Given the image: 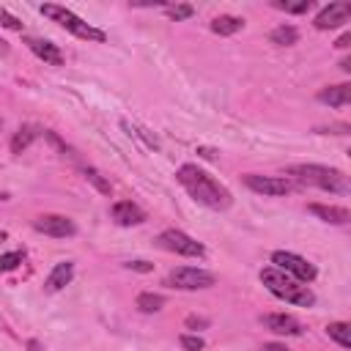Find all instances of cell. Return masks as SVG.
<instances>
[{
  "label": "cell",
  "instance_id": "d6a6232c",
  "mask_svg": "<svg viewBox=\"0 0 351 351\" xmlns=\"http://www.w3.org/2000/svg\"><path fill=\"white\" fill-rule=\"evenodd\" d=\"M340 69H343V71H351V60H348V58H343V60H340Z\"/></svg>",
  "mask_w": 351,
  "mask_h": 351
},
{
  "label": "cell",
  "instance_id": "7a4b0ae2",
  "mask_svg": "<svg viewBox=\"0 0 351 351\" xmlns=\"http://www.w3.org/2000/svg\"><path fill=\"white\" fill-rule=\"evenodd\" d=\"M261 282L266 285L269 293H274L277 299H282V302H288V304H296V307H313V304H315V293H313L304 282L288 277L285 271H280V269H274V266L261 269Z\"/></svg>",
  "mask_w": 351,
  "mask_h": 351
},
{
  "label": "cell",
  "instance_id": "836d02e7",
  "mask_svg": "<svg viewBox=\"0 0 351 351\" xmlns=\"http://www.w3.org/2000/svg\"><path fill=\"white\" fill-rule=\"evenodd\" d=\"M3 241H5V233H3V230H0V244H3Z\"/></svg>",
  "mask_w": 351,
  "mask_h": 351
},
{
  "label": "cell",
  "instance_id": "5b68a950",
  "mask_svg": "<svg viewBox=\"0 0 351 351\" xmlns=\"http://www.w3.org/2000/svg\"><path fill=\"white\" fill-rule=\"evenodd\" d=\"M271 266L280 269V271H285L288 277H293V280H299V282H313V280L318 277V269H315L307 258H302V255H296V252H288V250L271 252Z\"/></svg>",
  "mask_w": 351,
  "mask_h": 351
},
{
  "label": "cell",
  "instance_id": "52a82bcc",
  "mask_svg": "<svg viewBox=\"0 0 351 351\" xmlns=\"http://www.w3.org/2000/svg\"><path fill=\"white\" fill-rule=\"evenodd\" d=\"M244 184H247V189H252L258 195H269V197L288 195V192H293L299 186L288 176H261V173H247L244 176Z\"/></svg>",
  "mask_w": 351,
  "mask_h": 351
},
{
  "label": "cell",
  "instance_id": "7c38bea8",
  "mask_svg": "<svg viewBox=\"0 0 351 351\" xmlns=\"http://www.w3.org/2000/svg\"><path fill=\"white\" fill-rule=\"evenodd\" d=\"M261 321H263V326H266L269 332H274V335H285V337H299V335H302V324H299L293 315H288V313H269V315H263Z\"/></svg>",
  "mask_w": 351,
  "mask_h": 351
},
{
  "label": "cell",
  "instance_id": "9c48e42d",
  "mask_svg": "<svg viewBox=\"0 0 351 351\" xmlns=\"http://www.w3.org/2000/svg\"><path fill=\"white\" fill-rule=\"evenodd\" d=\"M33 228L44 236H52V239H69V236L77 233L74 219H69L63 214H41V217H36Z\"/></svg>",
  "mask_w": 351,
  "mask_h": 351
},
{
  "label": "cell",
  "instance_id": "e0dca14e",
  "mask_svg": "<svg viewBox=\"0 0 351 351\" xmlns=\"http://www.w3.org/2000/svg\"><path fill=\"white\" fill-rule=\"evenodd\" d=\"M241 27H244V19H241V16H233V14H219V16L211 19V30H214L217 36H233V33H239Z\"/></svg>",
  "mask_w": 351,
  "mask_h": 351
},
{
  "label": "cell",
  "instance_id": "e575fe53",
  "mask_svg": "<svg viewBox=\"0 0 351 351\" xmlns=\"http://www.w3.org/2000/svg\"><path fill=\"white\" fill-rule=\"evenodd\" d=\"M0 129H3V118H0Z\"/></svg>",
  "mask_w": 351,
  "mask_h": 351
},
{
  "label": "cell",
  "instance_id": "8992f818",
  "mask_svg": "<svg viewBox=\"0 0 351 351\" xmlns=\"http://www.w3.org/2000/svg\"><path fill=\"white\" fill-rule=\"evenodd\" d=\"M214 282H217V277L200 266H178L167 274V285L178 288V291H203V288H211Z\"/></svg>",
  "mask_w": 351,
  "mask_h": 351
},
{
  "label": "cell",
  "instance_id": "83f0119b",
  "mask_svg": "<svg viewBox=\"0 0 351 351\" xmlns=\"http://www.w3.org/2000/svg\"><path fill=\"white\" fill-rule=\"evenodd\" d=\"M126 269H132V271H151L154 266H151L148 261H129V263H126Z\"/></svg>",
  "mask_w": 351,
  "mask_h": 351
},
{
  "label": "cell",
  "instance_id": "8fae6325",
  "mask_svg": "<svg viewBox=\"0 0 351 351\" xmlns=\"http://www.w3.org/2000/svg\"><path fill=\"white\" fill-rule=\"evenodd\" d=\"M110 217L121 225V228H132V225H143L148 217H145V211L137 206V203H132V200H115L112 203V208H110Z\"/></svg>",
  "mask_w": 351,
  "mask_h": 351
},
{
  "label": "cell",
  "instance_id": "d4e9b609",
  "mask_svg": "<svg viewBox=\"0 0 351 351\" xmlns=\"http://www.w3.org/2000/svg\"><path fill=\"white\" fill-rule=\"evenodd\" d=\"M19 263H22V252H16V250L0 255V271H14Z\"/></svg>",
  "mask_w": 351,
  "mask_h": 351
},
{
  "label": "cell",
  "instance_id": "30bf717a",
  "mask_svg": "<svg viewBox=\"0 0 351 351\" xmlns=\"http://www.w3.org/2000/svg\"><path fill=\"white\" fill-rule=\"evenodd\" d=\"M351 19V3H346V0H337V3H329L326 8H321L318 14H315V27L318 30H335V27H340V25H346Z\"/></svg>",
  "mask_w": 351,
  "mask_h": 351
},
{
  "label": "cell",
  "instance_id": "4dcf8cb0",
  "mask_svg": "<svg viewBox=\"0 0 351 351\" xmlns=\"http://www.w3.org/2000/svg\"><path fill=\"white\" fill-rule=\"evenodd\" d=\"M348 44H351V33H343V36L337 38V44H335V47H340V49H346Z\"/></svg>",
  "mask_w": 351,
  "mask_h": 351
},
{
  "label": "cell",
  "instance_id": "603a6c76",
  "mask_svg": "<svg viewBox=\"0 0 351 351\" xmlns=\"http://www.w3.org/2000/svg\"><path fill=\"white\" fill-rule=\"evenodd\" d=\"M165 11H167V16L170 19H189L192 14H195V8L189 5V3H176V5H165Z\"/></svg>",
  "mask_w": 351,
  "mask_h": 351
},
{
  "label": "cell",
  "instance_id": "f546056e",
  "mask_svg": "<svg viewBox=\"0 0 351 351\" xmlns=\"http://www.w3.org/2000/svg\"><path fill=\"white\" fill-rule=\"evenodd\" d=\"M261 351H288V348H285L282 343H263Z\"/></svg>",
  "mask_w": 351,
  "mask_h": 351
},
{
  "label": "cell",
  "instance_id": "2e32d148",
  "mask_svg": "<svg viewBox=\"0 0 351 351\" xmlns=\"http://www.w3.org/2000/svg\"><path fill=\"white\" fill-rule=\"evenodd\" d=\"M318 101L329 104V107H346L351 101V85L340 82V85H329L324 90H318Z\"/></svg>",
  "mask_w": 351,
  "mask_h": 351
},
{
  "label": "cell",
  "instance_id": "7402d4cb",
  "mask_svg": "<svg viewBox=\"0 0 351 351\" xmlns=\"http://www.w3.org/2000/svg\"><path fill=\"white\" fill-rule=\"evenodd\" d=\"M82 176H85V181H90L101 195H110L112 192V186H110V181L96 170V167H82Z\"/></svg>",
  "mask_w": 351,
  "mask_h": 351
},
{
  "label": "cell",
  "instance_id": "ffe728a7",
  "mask_svg": "<svg viewBox=\"0 0 351 351\" xmlns=\"http://www.w3.org/2000/svg\"><path fill=\"white\" fill-rule=\"evenodd\" d=\"M134 304H137L140 313H159L165 307V296L162 293H154V291H143Z\"/></svg>",
  "mask_w": 351,
  "mask_h": 351
},
{
  "label": "cell",
  "instance_id": "4316f807",
  "mask_svg": "<svg viewBox=\"0 0 351 351\" xmlns=\"http://www.w3.org/2000/svg\"><path fill=\"white\" fill-rule=\"evenodd\" d=\"M0 25L8 27V30H16V33H22V27H25V25H22L11 11H5V8H0Z\"/></svg>",
  "mask_w": 351,
  "mask_h": 351
},
{
  "label": "cell",
  "instance_id": "44dd1931",
  "mask_svg": "<svg viewBox=\"0 0 351 351\" xmlns=\"http://www.w3.org/2000/svg\"><path fill=\"white\" fill-rule=\"evenodd\" d=\"M326 335L340 346V348H351V326L346 321H335L326 326Z\"/></svg>",
  "mask_w": 351,
  "mask_h": 351
},
{
  "label": "cell",
  "instance_id": "cb8c5ba5",
  "mask_svg": "<svg viewBox=\"0 0 351 351\" xmlns=\"http://www.w3.org/2000/svg\"><path fill=\"white\" fill-rule=\"evenodd\" d=\"M178 343H181V348H186V351H203V348H206L203 337H200V335H189V332H184V335L178 337Z\"/></svg>",
  "mask_w": 351,
  "mask_h": 351
},
{
  "label": "cell",
  "instance_id": "484cf974",
  "mask_svg": "<svg viewBox=\"0 0 351 351\" xmlns=\"http://www.w3.org/2000/svg\"><path fill=\"white\" fill-rule=\"evenodd\" d=\"M274 5H277V8H285L288 14H304V11L313 8V0H302V3H282V0H277Z\"/></svg>",
  "mask_w": 351,
  "mask_h": 351
},
{
  "label": "cell",
  "instance_id": "f1b7e54d",
  "mask_svg": "<svg viewBox=\"0 0 351 351\" xmlns=\"http://www.w3.org/2000/svg\"><path fill=\"white\" fill-rule=\"evenodd\" d=\"M200 326H208V321H206V318H197V315H189V318H186V329H195V332H197Z\"/></svg>",
  "mask_w": 351,
  "mask_h": 351
},
{
  "label": "cell",
  "instance_id": "ac0fdd59",
  "mask_svg": "<svg viewBox=\"0 0 351 351\" xmlns=\"http://www.w3.org/2000/svg\"><path fill=\"white\" fill-rule=\"evenodd\" d=\"M38 126H33V123H25V126H19L16 132H14V137H11V154H22L25 148H30V143L38 137Z\"/></svg>",
  "mask_w": 351,
  "mask_h": 351
},
{
  "label": "cell",
  "instance_id": "6da1fadb",
  "mask_svg": "<svg viewBox=\"0 0 351 351\" xmlns=\"http://www.w3.org/2000/svg\"><path fill=\"white\" fill-rule=\"evenodd\" d=\"M176 178H178V184L189 192V197H195L197 203H203V206H208V208H214V211H225V208H230V203H233L228 186H222L217 178H211L203 167H197V165H192V162L181 165V167L176 170Z\"/></svg>",
  "mask_w": 351,
  "mask_h": 351
},
{
  "label": "cell",
  "instance_id": "ba28073f",
  "mask_svg": "<svg viewBox=\"0 0 351 351\" xmlns=\"http://www.w3.org/2000/svg\"><path fill=\"white\" fill-rule=\"evenodd\" d=\"M159 244H162L165 250L176 252V255H184V258H200V255L206 252V247H203L200 241H195L192 236H186L184 230H176V228L162 230V233H159Z\"/></svg>",
  "mask_w": 351,
  "mask_h": 351
},
{
  "label": "cell",
  "instance_id": "277c9868",
  "mask_svg": "<svg viewBox=\"0 0 351 351\" xmlns=\"http://www.w3.org/2000/svg\"><path fill=\"white\" fill-rule=\"evenodd\" d=\"M41 14H44V16H49L52 22H58L63 30H69V33H71V36H77V38H85V41H96V44L107 41V33H104V30H99V27L88 25L85 19H80V16H77L74 11H69L66 5L44 3V5H41Z\"/></svg>",
  "mask_w": 351,
  "mask_h": 351
},
{
  "label": "cell",
  "instance_id": "9a60e30c",
  "mask_svg": "<svg viewBox=\"0 0 351 351\" xmlns=\"http://www.w3.org/2000/svg\"><path fill=\"white\" fill-rule=\"evenodd\" d=\"M71 280H74V263H71V261H60V263H55V269L49 271L44 288H47L49 293H55V291L66 288Z\"/></svg>",
  "mask_w": 351,
  "mask_h": 351
},
{
  "label": "cell",
  "instance_id": "d6986e66",
  "mask_svg": "<svg viewBox=\"0 0 351 351\" xmlns=\"http://www.w3.org/2000/svg\"><path fill=\"white\" fill-rule=\"evenodd\" d=\"M269 38H271V44H277V47H291V44L299 41V30H296L293 25H277V27L269 33Z\"/></svg>",
  "mask_w": 351,
  "mask_h": 351
},
{
  "label": "cell",
  "instance_id": "d590c367",
  "mask_svg": "<svg viewBox=\"0 0 351 351\" xmlns=\"http://www.w3.org/2000/svg\"><path fill=\"white\" fill-rule=\"evenodd\" d=\"M0 200H3V195H0Z\"/></svg>",
  "mask_w": 351,
  "mask_h": 351
},
{
  "label": "cell",
  "instance_id": "4fadbf2b",
  "mask_svg": "<svg viewBox=\"0 0 351 351\" xmlns=\"http://www.w3.org/2000/svg\"><path fill=\"white\" fill-rule=\"evenodd\" d=\"M27 47H30V52H33L38 60H44L47 66H63V52L58 49V44H52V41H47V38H27Z\"/></svg>",
  "mask_w": 351,
  "mask_h": 351
},
{
  "label": "cell",
  "instance_id": "5bb4252c",
  "mask_svg": "<svg viewBox=\"0 0 351 351\" xmlns=\"http://www.w3.org/2000/svg\"><path fill=\"white\" fill-rule=\"evenodd\" d=\"M310 214H315L318 219L329 222V225H348L351 222V211L346 206H324V203H310L307 206Z\"/></svg>",
  "mask_w": 351,
  "mask_h": 351
},
{
  "label": "cell",
  "instance_id": "1f68e13d",
  "mask_svg": "<svg viewBox=\"0 0 351 351\" xmlns=\"http://www.w3.org/2000/svg\"><path fill=\"white\" fill-rule=\"evenodd\" d=\"M8 52H11V47H8V41H3V38H0V58H5Z\"/></svg>",
  "mask_w": 351,
  "mask_h": 351
},
{
  "label": "cell",
  "instance_id": "3957f363",
  "mask_svg": "<svg viewBox=\"0 0 351 351\" xmlns=\"http://www.w3.org/2000/svg\"><path fill=\"white\" fill-rule=\"evenodd\" d=\"M285 176L296 184H307V186H318L324 192H335V195H346L348 192V181L337 167H326V165H291L285 170Z\"/></svg>",
  "mask_w": 351,
  "mask_h": 351
}]
</instances>
